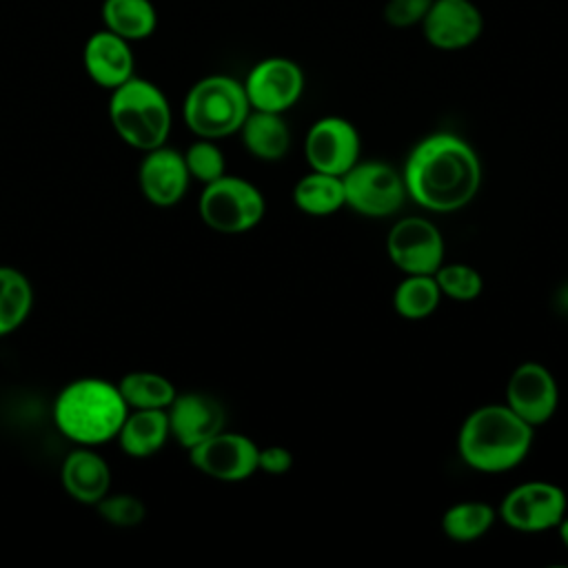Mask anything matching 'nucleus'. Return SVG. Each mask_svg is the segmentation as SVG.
Segmentation results:
<instances>
[{
  "label": "nucleus",
  "mask_w": 568,
  "mask_h": 568,
  "mask_svg": "<svg viewBox=\"0 0 568 568\" xmlns=\"http://www.w3.org/2000/svg\"><path fill=\"white\" fill-rule=\"evenodd\" d=\"M33 306V286L13 266H0V337L24 324Z\"/></svg>",
  "instance_id": "nucleus-23"
},
{
  "label": "nucleus",
  "mask_w": 568,
  "mask_h": 568,
  "mask_svg": "<svg viewBox=\"0 0 568 568\" xmlns=\"http://www.w3.org/2000/svg\"><path fill=\"white\" fill-rule=\"evenodd\" d=\"M497 519V510L479 499H466L448 506L442 515V530L453 541H475L484 537Z\"/></svg>",
  "instance_id": "nucleus-24"
},
{
  "label": "nucleus",
  "mask_w": 568,
  "mask_h": 568,
  "mask_svg": "<svg viewBox=\"0 0 568 568\" xmlns=\"http://www.w3.org/2000/svg\"><path fill=\"white\" fill-rule=\"evenodd\" d=\"M237 133L244 149L262 162H277L291 149V131L282 113L251 109Z\"/></svg>",
  "instance_id": "nucleus-20"
},
{
  "label": "nucleus",
  "mask_w": 568,
  "mask_h": 568,
  "mask_svg": "<svg viewBox=\"0 0 568 568\" xmlns=\"http://www.w3.org/2000/svg\"><path fill=\"white\" fill-rule=\"evenodd\" d=\"M184 162L189 169L191 180H197L202 184H209L226 173V162L222 149L206 138H197L186 151H184Z\"/></svg>",
  "instance_id": "nucleus-28"
},
{
  "label": "nucleus",
  "mask_w": 568,
  "mask_h": 568,
  "mask_svg": "<svg viewBox=\"0 0 568 568\" xmlns=\"http://www.w3.org/2000/svg\"><path fill=\"white\" fill-rule=\"evenodd\" d=\"M506 404L530 426L546 424L559 404V388L552 373L539 362L519 364L508 377Z\"/></svg>",
  "instance_id": "nucleus-13"
},
{
  "label": "nucleus",
  "mask_w": 568,
  "mask_h": 568,
  "mask_svg": "<svg viewBox=\"0 0 568 568\" xmlns=\"http://www.w3.org/2000/svg\"><path fill=\"white\" fill-rule=\"evenodd\" d=\"M129 406L118 384L102 377H78L53 399L55 428L78 446H100L115 439Z\"/></svg>",
  "instance_id": "nucleus-3"
},
{
  "label": "nucleus",
  "mask_w": 568,
  "mask_h": 568,
  "mask_svg": "<svg viewBox=\"0 0 568 568\" xmlns=\"http://www.w3.org/2000/svg\"><path fill=\"white\" fill-rule=\"evenodd\" d=\"M60 481L71 499L95 506L111 488V468L93 446H78L64 457Z\"/></svg>",
  "instance_id": "nucleus-18"
},
{
  "label": "nucleus",
  "mask_w": 568,
  "mask_h": 568,
  "mask_svg": "<svg viewBox=\"0 0 568 568\" xmlns=\"http://www.w3.org/2000/svg\"><path fill=\"white\" fill-rule=\"evenodd\" d=\"M568 499L564 488L552 481L532 479L508 490L499 504L497 517L519 532H541L557 528L566 517Z\"/></svg>",
  "instance_id": "nucleus-8"
},
{
  "label": "nucleus",
  "mask_w": 568,
  "mask_h": 568,
  "mask_svg": "<svg viewBox=\"0 0 568 568\" xmlns=\"http://www.w3.org/2000/svg\"><path fill=\"white\" fill-rule=\"evenodd\" d=\"M102 22L104 29L131 42L144 40L155 31L158 13L151 0H104Z\"/></svg>",
  "instance_id": "nucleus-22"
},
{
  "label": "nucleus",
  "mask_w": 568,
  "mask_h": 568,
  "mask_svg": "<svg viewBox=\"0 0 568 568\" xmlns=\"http://www.w3.org/2000/svg\"><path fill=\"white\" fill-rule=\"evenodd\" d=\"M442 291L435 275H404L393 291V308L404 320H424L437 311Z\"/></svg>",
  "instance_id": "nucleus-25"
},
{
  "label": "nucleus",
  "mask_w": 568,
  "mask_h": 568,
  "mask_svg": "<svg viewBox=\"0 0 568 568\" xmlns=\"http://www.w3.org/2000/svg\"><path fill=\"white\" fill-rule=\"evenodd\" d=\"M293 466V453L286 446L271 444L257 448V470H264L268 475H282L291 470Z\"/></svg>",
  "instance_id": "nucleus-31"
},
{
  "label": "nucleus",
  "mask_w": 568,
  "mask_h": 568,
  "mask_svg": "<svg viewBox=\"0 0 568 568\" xmlns=\"http://www.w3.org/2000/svg\"><path fill=\"white\" fill-rule=\"evenodd\" d=\"M82 62L87 75L102 89L113 91L133 78V51L129 40L122 36L102 29L95 31L82 51Z\"/></svg>",
  "instance_id": "nucleus-17"
},
{
  "label": "nucleus",
  "mask_w": 568,
  "mask_h": 568,
  "mask_svg": "<svg viewBox=\"0 0 568 568\" xmlns=\"http://www.w3.org/2000/svg\"><path fill=\"white\" fill-rule=\"evenodd\" d=\"M362 140L353 122L324 115L311 124L304 138V158L313 171L344 175L359 158Z\"/></svg>",
  "instance_id": "nucleus-10"
},
{
  "label": "nucleus",
  "mask_w": 568,
  "mask_h": 568,
  "mask_svg": "<svg viewBox=\"0 0 568 568\" xmlns=\"http://www.w3.org/2000/svg\"><path fill=\"white\" fill-rule=\"evenodd\" d=\"M484 29V18L473 0H433L422 20L424 38L442 51L470 47Z\"/></svg>",
  "instance_id": "nucleus-14"
},
{
  "label": "nucleus",
  "mask_w": 568,
  "mask_h": 568,
  "mask_svg": "<svg viewBox=\"0 0 568 568\" xmlns=\"http://www.w3.org/2000/svg\"><path fill=\"white\" fill-rule=\"evenodd\" d=\"M118 388L129 408H169L178 395L173 382L153 371H131L118 382Z\"/></svg>",
  "instance_id": "nucleus-26"
},
{
  "label": "nucleus",
  "mask_w": 568,
  "mask_h": 568,
  "mask_svg": "<svg viewBox=\"0 0 568 568\" xmlns=\"http://www.w3.org/2000/svg\"><path fill=\"white\" fill-rule=\"evenodd\" d=\"M109 120L124 144L144 153L166 144L173 115L164 91L133 75L111 91Z\"/></svg>",
  "instance_id": "nucleus-4"
},
{
  "label": "nucleus",
  "mask_w": 568,
  "mask_h": 568,
  "mask_svg": "<svg viewBox=\"0 0 568 568\" xmlns=\"http://www.w3.org/2000/svg\"><path fill=\"white\" fill-rule=\"evenodd\" d=\"M535 426L521 419L506 402L475 408L459 428L457 453L479 473H506L530 453Z\"/></svg>",
  "instance_id": "nucleus-2"
},
{
  "label": "nucleus",
  "mask_w": 568,
  "mask_h": 568,
  "mask_svg": "<svg viewBox=\"0 0 568 568\" xmlns=\"http://www.w3.org/2000/svg\"><path fill=\"white\" fill-rule=\"evenodd\" d=\"M251 109L284 113L304 91V73L291 58L273 55L260 60L242 82Z\"/></svg>",
  "instance_id": "nucleus-12"
},
{
  "label": "nucleus",
  "mask_w": 568,
  "mask_h": 568,
  "mask_svg": "<svg viewBox=\"0 0 568 568\" xmlns=\"http://www.w3.org/2000/svg\"><path fill=\"white\" fill-rule=\"evenodd\" d=\"M402 178L415 204L433 213H453L475 200L481 186V162L464 138L437 131L410 149Z\"/></svg>",
  "instance_id": "nucleus-1"
},
{
  "label": "nucleus",
  "mask_w": 568,
  "mask_h": 568,
  "mask_svg": "<svg viewBox=\"0 0 568 568\" xmlns=\"http://www.w3.org/2000/svg\"><path fill=\"white\" fill-rule=\"evenodd\" d=\"M557 530H559V539H561V544L568 548V515L557 524Z\"/></svg>",
  "instance_id": "nucleus-32"
},
{
  "label": "nucleus",
  "mask_w": 568,
  "mask_h": 568,
  "mask_svg": "<svg viewBox=\"0 0 568 568\" xmlns=\"http://www.w3.org/2000/svg\"><path fill=\"white\" fill-rule=\"evenodd\" d=\"M342 182L344 206L364 217H390L408 197L402 173L382 160H357Z\"/></svg>",
  "instance_id": "nucleus-7"
},
{
  "label": "nucleus",
  "mask_w": 568,
  "mask_h": 568,
  "mask_svg": "<svg viewBox=\"0 0 568 568\" xmlns=\"http://www.w3.org/2000/svg\"><path fill=\"white\" fill-rule=\"evenodd\" d=\"M386 253L404 275H433L444 264V237L428 217L406 215L390 226Z\"/></svg>",
  "instance_id": "nucleus-9"
},
{
  "label": "nucleus",
  "mask_w": 568,
  "mask_h": 568,
  "mask_svg": "<svg viewBox=\"0 0 568 568\" xmlns=\"http://www.w3.org/2000/svg\"><path fill=\"white\" fill-rule=\"evenodd\" d=\"M95 508H98L102 519H106L109 524H113L118 528L138 526L146 515V508H144L142 499L135 497V495H129V493H118V495L106 493L95 504Z\"/></svg>",
  "instance_id": "nucleus-29"
},
{
  "label": "nucleus",
  "mask_w": 568,
  "mask_h": 568,
  "mask_svg": "<svg viewBox=\"0 0 568 568\" xmlns=\"http://www.w3.org/2000/svg\"><path fill=\"white\" fill-rule=\"evenodd\" d=\"M295 206L313 217H326L344 206V182L339 175L308 171L293 186Z\"/></svg>",
  "instance_id": "nucleus-21"
},
{
  "label": "nucleus",
  "mask_w": 568,
  "mask_h": 568,
  "mask_svg": "<svg viewBox=\"0 0 568 568\" xmlns=\"http://www.w3.org/2000/svg\"><path fill=\"white\" fill-rule=\"evenodd\" d=\"M166 415L171 437H175L186 450L220 433L226 424L224 406L213 395L202 390L178 393L169 404Z\"/></svg>",
  "instance_id": "nucleus-15"
},
{
  "label": "nucleus",
  "mask_w": 568,
  "mask_h": 568,
  "mask_svg": "<svg viewBox=\"0 0 568 568\" xmlns=\"http://www.w3.org/2000/svg\"><path fill=\"white\" fill-rule=\"evenodd\" d=\"M433 0H388L384 4V20L395 29L422 24Z\"/></svg>",
  "instance_id": "nucleus-30"
},
{
  "label": "nucleus",
  "mask_w": 568,
  "mask_h": 568,
  "mask_svg": "<svg viewBox=\"0 0 568 568\" xmlns=\"http://www.w3.org/2000/svg\"><path fill=\"white\" fill-rule=\"evenodd\" d=\"M257 448L251 437L222 428L189 448V459L206 477L217 481H244L257 470Z\"/></svg>",
  "instance_id": "nucleus-11"
},
{
  "label": "nucleus",
  "mask_w": 568,
  "mask_h": 568,
  "mask_svg": "<svg viewBox=\"0 0 568 568\" xmlns=\"http://www.w3.org/2000/svg\"><path fill=\"white\" fill-rule=\"evenodd\" d=\"M171 437L166 408H129L115 439L129 457H151Z\"/></svg>",
  "instance_id": "nucleus-19"
},
{
  "label": "nucleus",
  "mask_w": 568,
  "mask_h": 568,
  "mask_svg": "<svg viewBox=\"0 0 568 568\" xmlns=\"http://www.w3.org/2000/svg\"><path fill=\"white\" fill-rule=\"evenodd\" d=\"M197 209L209 229L224 235H237L262 222L266 202L253 182L224 173L222 178L204 184Z\"/></svg>",
  "instance_id": "nucleus-6"
},
{
  "label": "nucleus",
  "mask_w": 568,
  "mask_h": 568,
  "mask_svg": "<svg viewBox=\"0 0 568 568\" xmlns=\"http://www.w3.org/2000/svg\"><path fill=\"white\" fill-rule=\"evenodd\" d=\"M251 111L244 84L231 75H206L197 80L182 104L186 126L206 140L233 135Z\"/></svg>",
  "instance_id": "nucleus-5"
},
{
  "label": "nucleus",
  "mask_w": 568,
  "mask_h": 568,
  "mask_svg": "<svg viewBox=\"0 0 568 568\" xmlns=\"http://www.w3.org/2000/svg\"><path fill=\"white\" fill-rule=\"evenodd\" d=\"M138 182L142 195L155 206L178 204L189 189L191 175L184 162V153L162 144L144 151L138 169Z\"/></svg>",
  "instance_id": "nucleus-16"
},
{
  "label": "nucleus",
  "mask_w": 568,
  "mask_h": 568,
  "mask_svg": "<svg viewBox=\"0 0 568 568\" xmlns=\"http://www.w3.org/2000/svg\"><path fill=\"white\" fill-rule=\"evenodd\" d=\"M433 275L442 291V297H450L455 302H473L481 295V288H484L481 273L470 264L444 262Z\"/></svg>",
  "instance_id": "nucleus-27"
}]
</instances>
